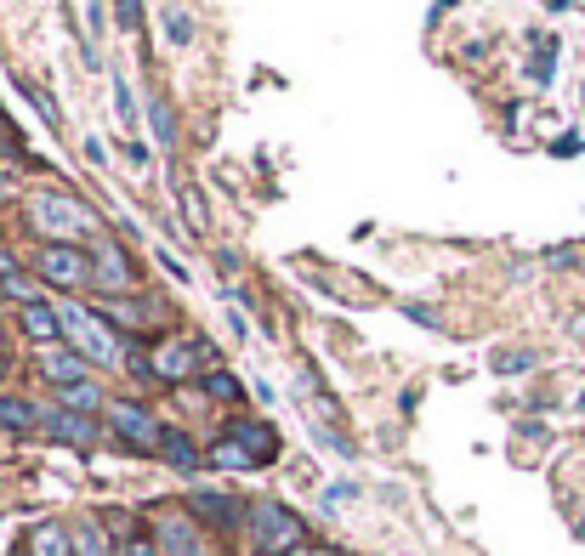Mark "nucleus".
Returning a JSON list of instances; mask_svg holds the SVG:
<instances>
[{
  "instance_id": "obj_1",
  "label": "nucleus",
  "mask_w": 585,
  "mask_h": 556,
  "mask_svg": "<svg viewBox=\"0 0 585 556\" xmlns=\"http://www.w3.org/2000/svg\"><path fill=\"white\" fill-rule=\"evenodd\" d=\"M29 222H35L52 244H80V239L97 233V210H91L86 199L63 193V188H40L35 199H29Z\"/></svg>"
},
{
  "instance_id": "obj_2",
  "label": "nucleus",
  "mask_w": 585,
  "mask_h": 556,
  "mask_svg": "<svg viewBox=\"0 0 585 556\" xmlns=\"http://www.w3.org/2000/svg\"><path fill=\"white\" fill-rule=\"evenodd\" d=\"M57 307V324H63V341H69L86 364H103V369H114L125 358V347H120V335L108 330V318H97L91 307H80V301H52Z\"/></svg>"
},
{
  "instance_id": "obj_3",
  "label": "nucleus",
  "mask_w": 585,
  "mask_h": 556,
  "mask_svg": "<svg viewBox=\"0 0 585 556\" xmlns=\"http://www.w3.org/2000/svg\"><path fill=\"white\" fill-rule=\"evenodd\" d=\"M245 534H250V545H256L262 556H302L307 551L302 517H296L290 505H279V500H256V505H250Z\"/></svg>"
},
{
  "instance_id": "obj_4",
  "label": "nucleus",
  "mask_w": 585,
  "mask_h": 556,
  "mask_svg": "<svg viewBox=\"0 0 585 556\" xmlns=\"http://www.w3.org/2000/svg\"><path fill=\"white\" fill-rule=\"evenodd\" d=\"M108 426H114V437L125 449H137V454H160V443H165V426L142 403H108Z\"/></svg>"
},
{
  "instance_id": "obj_5",
  "label": "nucleus",
  "mask_w": 585,
  "mask_h": 556,
  "mask_svg": "<svg viewBox=\"0 0 585 556\" xmlns=\"http://www.w3.org/2000/svg\"><path fill=\"white\" fill-rule=\"evenodd\" d=\"M35 273L57 290H80V284H91V256L74 244H46V250H35Z\"/></svg>"
},
{
  "instance_id": "obj_6",
  "label": "nucleus",
  "mask_w": 585,
  "mask_h": 556,
  "mask_svg": "<svg viewBox=\"0 0 585 556\" xmlns=\"http://www.w3.org/2000/svg\"><path fill=\"white\" fill-rule=\"evenodd\" d=\"M40 426L57 437V443H74V449H91L97 437H103V426L91 415H80V409H63V403H52V409H40Z\"/></svg>"
},
{
  "instance_id": "obj_7",
  "label": "nucleus",
  "mask_w": 585,
  "mask_h": 556,
  "mask_svg": "<svg viewBox=\"0 0 585 556\" xmlns=\"http://www.w3.org/2000/svg\"><path fill=\"white\" fill-rule=\"evenodd\" d=\"M160 545H165V556H211L205 551V534H199V522H194V511H171V517H160Z\"/></svg>"
},
{
  "instance_id": "obj_8",
  "label": "nucleus",
  "mask_w": 585,
  "mask_h": 556,
  "mask_svg": "<svg viewBox=\"0 0 585 556\" xmlns=\"http://www.w3.org/2000/svg\"><path fill=\"white\" fill-rule=\"evenodd\" d=\"M91 284H103V290H114V296L131 290V261L120 256V244H114V239L91 244Z\"/></svg>"
},
{
  "instance_id": "obj_9",
  "label": "nucleus",
  "mask_w": 585,
  "mask_h": 556,
  "mask_svg": "<svg viewBox=\"0 0 585 556\" xmlns=\"http://www.w3.org/2000/svg\"><path fill=\"white\" fill-rule=\"evenodd\" d=\"M148 364H154V381H188V375H194V364H199V347L177 335V341H160Z\"/></svg>"
},
{
  "instance_id": "obj_10",
  "label": "nucleus",
  "mask_w": 585,
  "mask_h": 556,
  "mask_svg": "<svg viewBox=\"0 0 585 556\" xmlns=\"http://www.w3.org/2000/svg\"><path fill=\"white\" fill-rule=\"evenodd\" d=\"M40 375L63 392V386H80V381H91V364L80 358L74 347H46L40 352Z\"/></svg>"
},
{
  "instance_id": "obj_11",
  "label": "nucleus",
  "mask_w": 585,
  "mask_h": 556,
  "mask_svg": "<svg viewBox=\"0 0 585 556\" xmlns=\"http://www.w3.org/2000/svg\"><path fill=\"white\" fill-rule=\"evenodd\" d=\"M18 324L29 341H40V347H57L63 341V324H57V307H46V301H29V307H18Z\"/></svg>"
},
{
  "instance_id": "obj_12",
  "label": "nucleus",
  "mask_w": 585,
  "mask_h": 556,
  "mask_svg": "<svg viewBox=\"0 0 585 556\" xmlns=\"http://www.w3.org/2000/svg\"><path fill=\"white\" fill-rule=\"evenodd\" d=\"M233 443H239L256 466H267V460L279 454V437H273V426H262V420H239V426H233Z\"/></svg>"
},
{
  "instance_id": "obj_13",
  "label": "nucleus",
  "mask_w": 585,
  "mask_h": 556,
  "mask_svg": "<svg viewBox=\"0 0 585 556\" xmlns=\"http://www.w3.org/2000/svg\"><path fill=\"white\" fill-rule=\"evenodd\" d=\"M194 517L216 522V528H239V522H250V511L228 494H194Z\"/></svg>"
},
{
  "instance_id": "obj_14",
  "label": "nucleus",
  "mask_w": 585,
  "mask_h": 556,
  "mask_svg": "<svg viewBox=\"0 0 585 556\" xmlns=\"http://www.w3.org/2000/svg\"><path fill=\"white\" fill-rule=\"evenodd\" d=\"M29 556H74V528L40 522L35 534H29Z\"/></svg>"
},
{
  "instance_id": "obj_15",
  "label": "nucleus",
  "mask_w": 585,
  "mask_h": 556,
  "mask_svg": "<svg viewBox=\"0 0 585 556\" xmlns=\"http://www.w3.org/2000/svg\"><path fill=\"white\" fill-rule=\"evenodd\" d=\"M40 426V409L35 403L12 398V392H0V432H35Z\"/></svg>"
},
{
  "instance_id": "obj_16",
  "label": "nucleus",
  "mask_w": 585,
  "mask_h": 556,
  "mask_svg": "<svg viewBox=\"0 0 585 556\" xmlns=\"http://www.w3.org/2000/svg\"><path fill=\"white\" fill-rule=\"evenodd\" d=\"M160 454H165V460H171V466H177V471H194V466H199V449H194V437H188V432H171V426H165V443H160Z\"/></svg>"
},
{
  "instance_id": "obj_17",
  "label": "nucleus",
  "mask_w": 585,
  "mask_h": 556,
  "mask_svg": "<svg viewBox=\"0 0 585 556\" xmlns=\"http://www.w3.org/2000/svg\"><path fill=\"white\" fill-rule=\"evenodd\" d=\"M74 556H114V545L97 522H74Z\"/></svg>"
},
{
  "instance_id": "obj_18",
  "label": "nucleus",
  "mask_w": 585,
  "mask_h": 556,
  "mask_svg": "<svg viewBox=\"0 0 585 556\" xmlns=\"http://www.w3.org/2000/svg\"><path fill=\"white\" fill-rule=\"evenodd\" d=\"M57 398H63V409H80V415H97V409H103V386L80 381V386H63Z\"/></svg>"
},
{
  "instance_id": "obj_19",
  "label": "nucleus",
  "mask_w": 585,
  "mask_h": 556,
  "mask_svg": "<svg viewBox=\"0 0 585 556\" xmlns=\"http://www.w3.org/2000/svg\"><path fill=\"white\" fill-rule=\"evenodd\" d=\"M211 466H222V471H245V466H256V460H250V454L239 449L233 437H222V443L211 449Z\"/></svg>"
},
{
  "instance_id": "obj_20",
  "label": "nucleus",
  "mask_w": 585,
  "mask_h": 556,
  "mask_svg": "<svg viewBox=\"0 0 585 556\" xmlns=\"http://www.w3.org/2000/svg\"><path fill=\"white\" fill-rule=\"evenodd\" d=\"M177 199H182V216H188V227L199 233V227H205V205H199V193L188 188V176H182V171H177Z\"/></svg>"
},
{
  "instance_id": "obj_21",
  "label": "nucleus",
  "mask_w": 585,
  "mask_h": 556,
  "mask_svg": "<svg viewBox=\"0 0 585 556\" xmlns=\"http://www.w3.org/2000/svg\"><path fill=\"white\" fill-rule=\"evenodd\" d=\"M114 108H120V125H137L142 114H148V108L131 97V86H125V80H114Z\"/></svg>"
},
{
  "instance_id": "obj_22",
  "label": "nucleus",
  "mask_w": 585,
  "mask_h": 556,
  "mask_svg": "<svg viewBox=\"0 0 585 556\" xmlns=\"http://www.w3.org/2000/svg\"><path fill=\"white\" fill-rule=\"evenodd\" d=\"M165 35H171V46H188V40H194V18H188L182 6H171V12H165Z\"/></svg>"
},
{
  "instance_id": "obj_23",
  "label": "nucleus",
  "mask_w": 585,
  "mask_h": 556,
  "mask_svg": "<svg viewBox=\"0 0 585 556\" xmlns=\"http://www.w3.org/2000/svg\"><path fill=\"white\" fill-rule=\"evenodd\" d=\"M120 556H165V545H160V534H125Z\"/></svg>"
},
{
  "instance_id": "obj_24",
  "label": "nucleus",
  "mask_w": 585,
  "mask_h": 556,
  "mask_svg": "<svg viewBox=\"0 0 585 556\" xmlns=\"http://www.w3.org/2000/svg\"><path fill=\"white\" fill-rule=\"evenodd\" d=\"M205 392L222 398V403H233V398H239V381H233L228 369H211V375H205Z\"/></svg>"
},
{
  "instance_id": "obj_25",
  "label": "nucleus",
  "mask_w": 585,
  "mask_h": 556,
  "mask_svg": "<svg viewBox=\"0 0 585 556\" xmlns=\"http://www.w3.org/2000/svg\"><path fill=\"white\" fill-rule=\"evenodd\" d=\"M0 296H12V301H18V307H29V301H40V296H35V284H29V278H23V273L0 278Z\"/></svg>"
},
{
  "instance_id": "obj_26",
  "label": "nucleus",
  "mask_w": 585,
  "mask_h": 556,
  "mask_svg": "<svg viewBox=\"0 0 585 556\" xmlns=\"http://www.w3.org/2000/svg\"><path fill=\"white\" fill-rule=\"evenodd\" d=\"M114 6H120V29L125 35H137L142 29V0H114Z\"/></svg>"
},
{
  "instance_id": "obj_27",
  "label": "nucleus",
  "mask_w": 585,
  "mask_h": 556,
  "mask_svg": "<svg viewBox=\"0 0 585 556\" xmlns=\"http://www.w3.org/2000/svg\"><path fill=\"white\" fill-rule=\"evenodd\" d=\"M148 114H154V131H160V142H171V137H177V125H171L165 103H148Z\"/></svg>"
},
{
  "instance_id": "obj_28",
  "label": "nucleus",
  "mask_w": 585,
  "mask_h": 556,
  "mask_svg": "<svg viewBox=\"0 0 585 556\" xmlns=\"http://www.w3.org/2000/svg\"><path fill=\"white\" fill-rule=\"evenodd\" d=\"M495 364L506 369V375H512V369H529V364H534V352H500Z\"/></svg>"
},
{
  "instance_id": "obj_29",
  "label": "nucleus",
  "mask_w": 585,
  "mask_h": 556,
  "mask_svg": "<svg viewBox=\"0 0 585 556\" xmlns=\"http://www.w3.org/2000/svg\"><path fill=\"white\" fill-rule=\"evenodd\" d=\"M12 154H18V137H6V131H0V165H6Z\"/></svg>"
},
{
  "instance_id": "obj_30",
  "label": "nucleus",
  "mask_w": 585,
  "mask_h": 556,
  "mask_svg": "<svg viewBox=\"0 0 585 556\" xmlns=\"http://www.w3.org/2000/svg\"><path fill=\"white\" fill-rule=\"evenodd\" d=\"M12 273H18V261H12L6 250H0V278H12Z\"/></svg>"
},
{
  "instance_id": "obj_31",
  "label": "nucleus",
  "mask_w": 585,
  "mask_h": 556,
  "mask_svg": "<svg viewBox=\"0 0 585 556\" xmlns=\"http://www.w3.org/2000/svg\"><path fill=\"white\" fill-rule=\"evenodd\" d=\"M6 193H12V182H6V176H0V205H6Z\"/></svg>"
},
{
  "instance_id": "obj_32",
  "label": "nucleus",
  "mask_w": 585,
  "mask_h": 556,
  "mask_svg": "<svg viewBox=\"0 0 585 556\" xmlns=\"http://www.w3.org/2000/svg\"><path fill=\"white\" fill-rule=\"evenodd\" d=\"M6 352H12V341H6V330H0V358H6Z\"/></svg>"
},
{
  "instance_id": "obj_33",
  "label": "nucleus",
  "mask_w": 585,
  "mask_h": 556,
  "mask_svg": "<svg viewBox=\"0 0 585 556\" xmlns=\"http://www.w3.org/2000/svg\"><path fill=\"white\" fill-rule=\"evenodd\" d=\"M580 409H585V398H580Z\"/></svg>"
}]
</instances>
